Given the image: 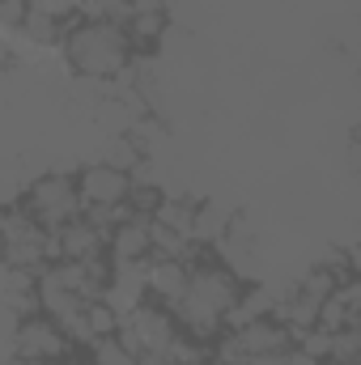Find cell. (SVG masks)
<instances>
[{"mask_svg": "<svg viewBox=\"0 0 361 365\" xmlns=\"http://www.w3.org/2000/svg\"><path fill=\"white\" fill-rule=\"evenodd\" d=\"M191 284V264L183 259H149V272H145V289H149V302L158 306H179L183 293Z\"/></svg>", "mask_w": 361, "mask_h": 365, "instance_id": "10", "label": "cell"}, {"mask_svg": "<svg viewBox=\"0 0 361 365\" xmlns=\"http://www.w3.org/2000/svg\"><path fill=\"white\" fill-rule=\"evenodd\" d=\"M4 365H39V361H30V357H9Z\"/></svg>", "mask_w": 361, "mask_h": 365, "instance_id": "15", "label": "cell"}, {"mask_svg": "<svg viewBox=\"0 0 361 365\" xmlns=\"http://www.w3.org/2000/svg\"><path fill=\"white\" fill-rule=\"evenodd\" d=\"M26 208H30L47 230L68 225L73 217L86 212V200H81L77 175H68V170H43V175H34L30 191H26Z\"/></svg>", "mask_w": 361, "mask_h": 365, "instance_id": "4", "label": "cell"}, {"mask_svg": "<svg viewBox=\"0 0 361 365\" xmlns=\"http://www.w3.org/2000/svg\"><path fill=\"white\" fill-rule=\"evenodd\" d=\"M9 357H30V361H68L77 357V344L51 314H30L9 331Z\"/></svg>", "mask_w": 361, "mask_h": 365, "instance_id": "5", "label": "cell"}, {"mask_svg": "<svg viewBox=\"0 0 361 365\" xmlns=\"http://www.w3.org/2000/svg\"><path fill=\"white\" fill-rule=\"evenodd\" d=\"M183 331L179 314L171 310V306H158V302H141L132 314H123V323H119V336L145 357V353H171V344H175V336Z\"/></svg>", "mask_w": 361, "mask_h": 365, "instance_id": "6", "label": "cell"}, {"mask_svg": "<svg viewBox=\"0 0 361 365\" xmlns=\"http://www.w3.org/2000/svg\"><path fill=\"white\" fill-rule=\"evenodd\" d=\"M208 365H213V361H208Z\"/></svg>", "mask_w": 361, "mask_h": 365, "instance_id": "19", "label": "cell"}, {"mask_svg": "<svg viewBox=\"0 0 361 365\" xmlns=\"http://www.w3.org/2000/svg\"><path fill=\"white\" fill-rule=\"evenodd\" d=\"M166 34H171V9H166V13H132V17H128V38H132V47H136V56L162 47Z\"/></svg>", "mask_w": 361, "mask_h": 365, "instance_id": "11", "label": "cell"}, {"mask_svg": "<svg viewBox=\"0 0 361 365\" xmlns=\"http://www.w3.org/2000/svg\"><path fill=\"white\" fill-rule=\"evenodd\" d=\"M0 247L9 268L47 272L56 264V230H47L26 204H9L0 212Z\"/></svg>", "mask_w": 361, "mask_h": 365, "instance_id": "3", "label": "cell"}, {"mask_svg": "<svg viewBox=\"0 0 361 365\" xmlns=\"http://www.w3.org/2000/svg\"><path fill=\"white\" fill-rule=\"evenodd\" d=\"M93 365H141V353L115 331V336H102V340H93L90 353H86Z\"/></svg>", "mask_w": 361, "mask_h": 365, "instance_id": "12", "label": "cell"}, {"mask_svg": "<svg viewBox=\"0 0 361 365\" xmlns=\"http://www.w3.org/2000/svg\"><path fill=\"white\" fill-rule=\"evenodd\" d=\"M106 247H111V225H102L90 212H81V217H73L68 225L56 230V259L86 264V259L106 255Z\"/></svg>", "mask_w": 361, "mask_h": 365, "instance_id": "8", "label": "cell"}, {"mask_svg": "<svg viewBox=\"0 0 361 365\" xmlns=\"http://www.w3.org/2000/svg\"><path fill=\"white\" fill-rule=\"evenodd\" d=\"M106 255L115 264H149L153 259V230H149V217H128L111 230V247Z\"/></svg>", "mask_w": 361, "mask_h": 365, "instance_id": "9", "label": "cell"}, {"mask_svg": "<svg viewBox=\"0 0 361 365\" xmlns=\"http://www.w3.org/2000/svg\"><path fill=\"white\" fill-rule=\"evenodd\" d=\"M47 365H81L77 357H68V361H47Z\"/></svg>", "mask_w": 361, "mask_h": 365, "instance_id": "16", "label": "cell"}, {"mask_svg": "<svg viewBox=\"0 0 361 365\" xmlns=\"http://www.w3.org/2000/svg\"><path fill=\"white\" fill-rule=\"evenodd\" d=\"M323 365H361V327L332 331V349H327Z\"/></svg>", "mask_w": 361, "mask_h": 365, "instance_id": "13", "label": "cell"}, {"mask_svg": "<svg viewBox=\"0 0 361 365\" xmlns=\"http://www.w3.org/2000/svg\"><path fill=\"white\" fill-rule=\"evenodd\" d=\"M238 297H243V280L230 272L217 259V251H213L208 259H200L191 268V284H187L183 302L175 306V314H179L183 331H191L204 344H217L225 336V319H230Z\"/></svg>", "mask_w": 361, "mask_h": 365, "instance_id": "1", "label": "cell"}, {"mask_svg": "<svg viewBox=\"0 0 361 365\" xmlns=\"http://www.w3.org/2000/svg\"><path fill=\"white\" fill-rule=\"evenodd\" d=\"M141 365H175V361H171V353H145Z\"/></svg>", "mask_w": 361, "mask_h": 365, "instance_id": "14", "label": "cell"}, {"mask_svg": "<svg viewBox=\"0 0 361 365\" xmlns=\"http://www.w3.org/2000/svg\"><path fill=\"white\" fill-rule=\"evenodd\" d=\"M128 4H132V0H128Z\"/></svg>", "mask_w": 361, "mask_h": 365, "instance_id": "18", "label": "cell"}, {"mask_svg": "<svg viewBox=\"0 0 361 365\" xmlns=\"http://www.w3.org/2000/svg\"><path fill=\"white\" fill-rule=\"evenodd\" d=\"M77 187H81V200H86V212H106V208H119L128 204L132 195V175L111 166V162H86L77 170Z\"/></svg>", "mask_w": 361, "mask_h": 365, "instance_id": "7", "label": "cell"}, {"mask_svg": "<svg viewBox=\"0 0 361 365\" xmlns=\"http://www.w3.org/2000/svg\"><path fill=\"white\" fill-rule=\"evenodd\" d=\"M81 365H93V361H90V357H86V361H81Z\"/></svg>", "mask_w": 361, "mask_h": 365, "instance_id": "17", "label": "cell"}, {"mask_svg": "<svg viewBox=\"0 0 361 365\" xmlns=\"http://www.w3.org/2000/svg\"><path fill=\"white\" fill-rule=\"evenodd\" d=\"M68 68L90 81H115L132 68L136 47L128 38V26L119 21H73L60 43Z\"/></svg>", "mask_w": 361, "mask_h": 365, "instance_id": "2", "label": "cell"}]
</instances>
